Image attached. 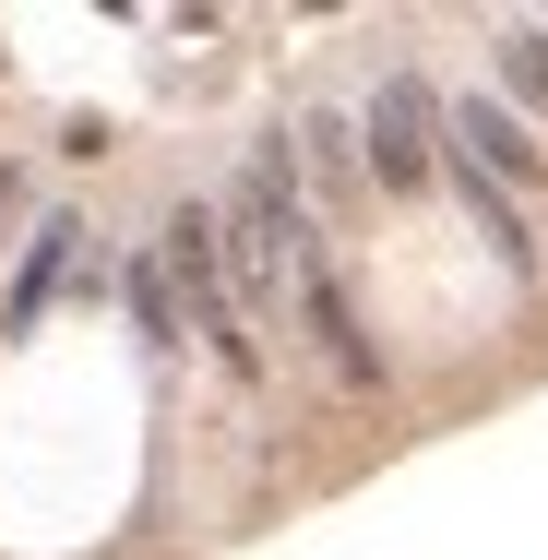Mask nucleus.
Instances as JSON below:
<instances>
[{
  "label": "nucleus",
  "instance_id": "0eeeda50",
  "mask_svg": "<svg viewBox=\"0 0 548 560\" xmlns=\"http://www.w3.org/2000/svg\"><path fill=\"white\" fill-rule=\"evenodd\" d=\"M131 311H143V335H155V346H179V311H167V262H155V250L131 262Z\"/></svg>",
  "mask_w": 548,
  "mask_h": 560
},
{
  "label": "nucleus",
  "instance_id": "423d86ee",
  "mask_svg": "<svg viewBox=\"0 0 548 560\" xmlns=\"http://www.w3.org/2000/svg\"><path fill=\"white\" fill-rule=\"evenodd\" d=\"M501 84H513L525 108H548V24H513V36H501Z\"/></svg>",
  "mask_w": 548,
  "mask_h": 560
},
{
  "label": "nucleus",
  "instance_id": "f257e3e1",
  "mask_svg": "<svg viewBox=\"0 0 548 560\" xmlns=\"http://www.w3.org/2000/svg\"><path fill=\"white\" fill-rule=\"evenodd\" d=\"M155 262H167V287L191 299V335L215 346V370H226V382H263V335H250V311H238V275H226V238H215L203 203H179V215H167Z\"/></svg>",
  "mask_w": 548,
  "mask_h": 560
},
{
  "label": "nucleus",
  "instance_id": "7ed1b4c3",
  "mask_svg": "<svg viewBox=\"0 0 548 560\" xmlns=\"http://www.w3.org/2000/svg\"><path fill=\"white\" fill-rule=\"evenodd\" d=\"M441 131H453V143H465V155H477L501 191H537V179H548V143H537L513 108H501V96H453V108H441Z\"/></svg>",
  "mask_w": 548,
  "mask_h": 560
},
{
  "label": "nucleus",
  "instance_id": "39448f33",
  "mask_svg": "<svg viewBox=\"0 0 548 560\" xmlns=\"http://www.w3.org/2000/svg\"><path fill=\"white\" fill-rule=\"evenodd\" d=\"M72 238H84L72 215H48L36 238H24V287H12V323H36V311H48V287H60V262H72Z\"/></svg>",
  "mask_w": 548,
  "mask_h": 560
},
{
  "label": "nucleus",
  "instance_id": "20e7f679",
  "mask_svg": "<svg viewBox=\"0 0 548 560\" xmlns=\"http://www.w3.org/2000/svg\"><path fill=\"white\" fill-rule=\"evenodd\" d=\"M358 167H370L358 108H311V119H299V179H311V191H334V203H346V191H358Z\"/></svg>",
  "mask_w": 548,
  "mask_h": 560
},
{
  "label": "nucleus",
  "instance_id": "f03ea898",
  "mask_svg": "<svg viewBox=\"0 0 548 560\" xmlns=\"http://www.w3.org/2000/svg\"><path fill=\"white\" fill-rule=\"evenodd\" d=\"M358 131H370V167H382V191H418V179H441V108L418 72H394L370 108H358Z\"/></svg>",
  "mask_w": 548,
  "mask_h": 560
}]
</instances>
